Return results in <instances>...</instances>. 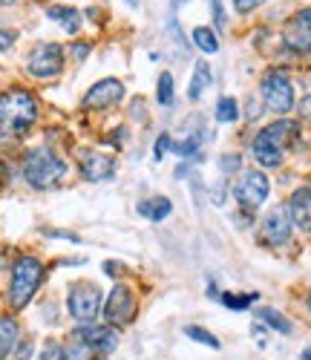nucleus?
<instances>
[{
	"mask_svg": "<svg viewBox=\"0 0 311 360\" xmlns=\"http://www.w3.org/2000/svg\"><path fill=\"white\" fill-rule=\"evenodd\" d=\"M38 118V104L35 98L23 93V89H12V93L0 96V136L15 139L29 133V127Z\"/></svg>",
	"mask_w": 311,
	"mask_h": 360,
	"instance_id": "nucleus-1",
	"label": "nucleus"
},
{
	"mask_svg": "<svg viewBox=\"0 0 311 360\" xmlns=\"http://www.w3.org/2000/svg\"><path fill=\"white\" fill-rule=\"evenodd\" d=\"M23 176H26V182L32 188L46 191V188H55L61 179L67 176V165H64V159H58L52 150L38 147V150H29V153H26Z\"/></svg>",
	"mask_w": 311,
	"mask_h": 360,
	"instance_id": "nucleus-2",
	"label": "nucleus"
},
{
	"mask_svg": "<svg viewBox=\"0 0 311 360\" xmlns=\"http://www.w3.org/2000/svg\"><path fill=\"white\" fill-rule=\"evenodd\" d=\"M297 136V124L294 122H277L271 127H265L257 139H254V159L262 167H277L283 162L286 147L294 141Z\"/></svg>",
	"mask_w": 311,
	"mask_h": 360,
	"instance_id": "nucleus-3",
	"label": "nucleus"
},
{
	"mask_svg": "<svg viewBox=\"0 0 311 360\" xmlns=\"http://www.w3.org/2000/svg\"><path fill=\"white\" fill-rule=\"evenodd\" d=\"M44 280V265L38 257H20L12 265V285H9V303L15 309H23L35 297L38 285Z\"/></svg>",
	"mask_w": 311,
	"mask_h": 360,
	"instance_id": "nucleus-4",
	"label": "nucleus"
},
{
	"mask_svg": "<svg viewBox=\"0 0 311 360\" xmlns=\"http://www.w3.org/2000/svg\"><path fill=\"white\" fill-rule=\"evenodd\" d=\"M67 306H70V314L78 323H92L99 317V309H101V291L92 283H78L70 291Z\"/></svg>",
	"mask_w": 311,
	"mask_h": 360,
	"instance_id": "nucleus-5",
	"label": "nucleus"
},
{
	"mask_svg": "<svg viewBox=\"0 0 311 360\" xmlns=\"http://www.w3.org/2000/svg\"><path fill=\"white\" fill-rule=\"evenodd\" d=\"M64 67V49L58 44H38L26 58V70L35 78H52Z\"/></svg>",
	"mask_w": 311,
	"mask_h": 360,
	"instance_id": "nucleus-6",
	"label": "nucleus"
},
{
	"mask_svg": "<svg viewBox=\"0 0 311 360\" xmlns=\"http://www.w3.org/2000/svg\"><path fill=\"white\" fill-rule=\"evenodd\" d=\"M262 98H265L268 110H274V112H288V110L294 107V86H291V81H288L283 72L271 70V72L262 78Z\"/></svg>",
	"mask_w": 311,
	"mask_h": 360,
	"instance_id": "nucleus-7",
	"label": "nucleus"
},
{
	"mask_svg": "<svg viewBox=\"0 0 311 360\" xmlns=\"http://www.w3.org/2000/svg\"><path fill=\"white\" fill-rule=\"evenodd\" d=\"M268 176H262L260 170H248L242 179H239V185H236V199L242 207H248V211H254V207H260L265 199H268Z\"/></svg>",
	"mask_w": 311,
	"mask_h": 360,
	"instance_id": "nucleus-8",
	"label": "nucleus"
},
{
	"mask_svg": "<svg viewBox=\"0 0 311 360\" xmlns=\"http://www.w3.org/2000/svg\"><path fill=\"white\" fill-rule=\"evenodd\" d=\"M291 231H294V222H291V214L286 205L271 207L268 217L262 219V236L271 245H286L291 239Z\"/></svg>",
	"mask_w": 311,
	"mask_h": 360,
	"instance_id": "nucleus-9",
	"label": "nucleus"
},
{
	"mask_svg": "<svg viewBox=\"0 0 311 360\" xmlns=\"http://www.w3.org/2000/svg\"><path fill=\"white\" fill-rule=\"evenodd\" d=\"M104 317L113 323V326H121V323H130L136 317V300L130 294L127 285H115L107 297V306H104Z\"/></svg>",
	"mask_w": 311,
	"mask_h": 360,
	"instance_id": "nucleus-10",
	"label": "nucleus"
},
{
	"mask_svg": "<svg viewBox=\"0 0 311 360\" xmlns=\"http://www.w3.org/2000/svg\"><path fill=\"white\" fill-rule=\"evenodd\" d=\"M121 98H124V84L115 78H104V81L89 86V93L84 96V107L87 110H107V107H115Z\"/></svg>",
	"mask_w": 311,
	"mask_h": 360,
	"instance_id": "nucleus-11",
	"label": "nucleus"
},
{
	"mask_svg": "<svg viewBox=\"0 0 311 360\" xmlns=\"http://www.w3.org/2000/svg\"><path fill=\"white\" fill-rule=\"evenodd\" d=\"M115 173V162L104 153H96V150H84L81 153V176L87 182H107Z\"/></svg>",
	"mask_w": 311,
	"mask_h": 360,
	"instance_id": "nucleus-12",
	"label": "nucleus"
},
{
	"mask_svg": "<svg viewBox=\"0 0 311 360\" xmlns=\"http://www.w3.org/2000/svg\"><path fill=\"white\" fill-rule=\"evenodd\" d=\"M286 44L297 52H311V9L294 15L286 26Z\"/></svg>",
	"mask_w": 311,
	"mask_h": 360,
	"instance_id": "nucleus-13",
	"label": "nucleus"
},
{
	"mask_svg": "<svg viewBox=\"0 0 311 360\" xmlns=\"http://www.w3.org/2000/svg\"><path fill=\"white\" fill-rule=\"evenodd\" d=\"M75 335L92 352H101V354H107V352H113L118 346V332H115L113 326H87V328H78Z\"/></svg>",
	"mask_w": 311,
	"mask_h": 360,
	"instance_id": "nucleus-14",
	"label": "nucleus"
},
{
	"mask_svg": "<svg viewBox=\"0 0 311 360\" xmlns=\"http://www.w3.org/2000/svg\"><path fill=\"white\" fill-rule=\"evenodd\" d=\"M288 214L300 231H311V188L294 191V196L288 202Z\"/></svg>",
	"mask_w": 311,
	"mask_h": 360,
	"instance_id": "nucleus-15",
	"label": "nucleus"
},
{
	"mask_svg": "<svg viewBox=\"0 0 311 360\" xmlns=\"http://www.w3.org/2000/svg\"><path fill=\"white\" fill-rule=\"evenodd\" d=\"M20 343V328L15 317H0V360H6Z\"/></svg>",
	"mask_w": 311,
	"mask_h": 360,
	"instance_id": "nucleus-16",
	"label": "nucleus"
},
{
	"mask_svg": "<svg viewBox=\"0 0 311 360\" xmlns=\"http://www.w3.org/2000/svg\"><path fill=\"white\" fill-rule=\"evenodd\" d=\"M170 211H173V205H170V199H165V196H156V199H147V202L139 205V214L147 217L150 222H162V219H167Z\"/></svg>",
	"mask_w": 311,
	"mask_h": 360,
	"instance_id": "nucleus-17",
	"label": "nucleus"
},
{
	"mask_svg": "<svg viewBox=\"0 0 311 360\" xmlns=\"http://www.w3.org/2000/svg\"><path fill=\"white\" fill-rule=\"evenodd\" d=\"M49 20L61 23L70 35H75L78 29H81V15H78L75 9H70V6H52V9H49Z\"/></svg>",
	"mask_w": 311,
	"mask_h": 360,
	"instance_id": "nucleus-18",
	"label": "nucleus"
},
{
	"mask_svg": "<svg viewBox=\"0 0 311 360\" xmlns=\"http://www.w3.org/2000/svg\"><path fill=\"white\" fill-rule=\"evenodd\" d=\"M208 86H210V67H208L205 61H199V64H196V70H193V81H191V89H188L191 101L202 98Z\"/></svg>",
	"mask_w": 311,
	"mask_h": 360,
	"instance_id": "nucleus-19",
	"label": "nucleus"
},
{
	"mask_svg": "<svg viewBox=\"0 0 311 360\" xmlns=\"http://www.w3.org/2000/svg\"><path fill=\"white\" fill-rule=\"evenodd\" d=\"M257 317H260L268 328H277L279 335H288V332H291V323H288L283 314H279V311H274V309H262Z\"/></svg>",
	"mask_w": 311,
	"mask_h": 360,
	"instance_id": "nucleus-20",
	"label": "nucleus"
},
{
	"mask_svg": "<svg viewBox=\"0 0 311 360\" xmlns=\"http://www.w3.org/2000/svg\"><path fill=\"white\" fill-rule=\"evenodd\" d=\"M193 44H196L202 52H216V49H220V41H216L213 29H208V26H196V29H193Z\"/></svg>",
	"mask_w": 311,
	"mask_h": 360,
	"instance_id": "nucleus-21",
	"label": "nucleus"
},
{
	"mask_svg": "<svg viewBox=\"0 0 311 360\" xmlns=\"http://www.w3.org/2000/svg\"><path fill=\"white\" fill-rule=\"evenodd\" d=\"M199 141H202V133H193L191 139H184V141H176L173 144V153L182 156V159H191L199 153Z\"/></svg>",
	"mask_w": 311,
	"mask_h": 360,
	"instance_id": "nucleus-22",
	"label": "nucleus"
},
{
	"mask_svg": "<svg viewBox=\"0 0 311 360\" xmlns=\"http://www.w3.org/2000/svg\"><path fill=\"white\" fill-rule=\"evenodd\" d=\"M64 354H67V360H89V357H92V349L72 332V340H70V346L64 349Z\"/></svg>",
	"mask_w": 311,
	"mask_h": 360,
	"instance_id": "nucleus-23",
	"label": "nucleus"
},
{
	"mask_svg": "<svg viewBox=\"0 0 311 360\" xmlns=\"http://www.w3.org/2000/svg\"><path fill=\"white\" fill-rule=\"evenodd\" d=\"M216 118H220L222 124H231L239 118V110H236V101L234 98H220V104H216Z\"/></svg>",
	"mask_w": 311,
	"mask_h": 360,
	"instance_id": "nucleus-24",
	"label": "nucleus"
},
{
	"mask_svg": "<svg viewBox=\"0 0 311 360\" xmlns=\"http://www.w3.org/2000/svg\"><path fill=\"white\" fill-rule=\"evenodd\" d=\"M184 335H188L191 340H196V343H205V346H210V349H220V346H222V343L216 340L210 332H205V328H199V326H188V328H184Z\"/></svg>",
	"mask_w": 311,
	"mask_h": 360,
	"instance_id": "nucleus-25",
	"label": "nucleus"
},
{
	"mask_svg": "<svg viewBox=\"0 0 311 360\" xmlns=\"http://www.w3.org/2000/svg\"><path fill=\"white\" fill-rule=\"evenodd\" d=\"M159 104L162 107H167L170 101H173V75L170 72H162V78H159Z\"/></svg>",
	"mask_w": 311,
	"mask_h": 360,
	"instance_id": "nucleus-26",
	"label": "nucleus"
},
{
	"mask_svg": "<svg viewBox=\"0 0 311 360\" xmlns=\"http://www.w3.org/2000/svg\"><path fill=\"white\" fill-rule=\"evenodd\" d=\"M254 300H257V294H248V297H231V294H225L222 303H225L228 309H245V306H251Z\"/></svg>",
	"mask_w": 311,
	"mask_h": 360,
	"instance_id": "nucleus-27",
	"label": "nucleus"
},
{
	"mask_svg": "<svg viewBox=\"0 0 311 360\" xmlns=\"http://www.w3.org/2000/svg\"><path fill=\"white\" fill-rule=\"evenodd\" d=\"M41 360H67V354L58 343H46L44 352H41Z\"/></svg>",
	"mask_w": 311,
	"mask_h": 360,
	"instance_id": "nucleus-28",
	"label": "nucleus"
},
{
	"mask_svg": "<svg viewBox=\"0 0 311 360\" xmlns=\"http://www.w3.org/2000/svg\"><path fill=\"white\" fill-rule=\"evenodd\" d=\"M15 38H18V32H15V29H6V26H0V52L12 49V46H15Z\"/></svg>",
	"mask_w": 311,
	"mask_h": 360,
	"instance_id": "nucleus-29",
	"label": "nucleus"
},
{
	"mask_svg": "<svg viewBox=\"0 0 311 360\" xmlns=\"http://www.w3.org/2000/svg\"><path fill=\"white\" fill-rule=\"evenodd\" d=\"M29 354H32V340H20L9 354V360H29Z\"/></svg>",
	"mask_w": 311,
	"mask_h": 360,
	"instance_id": "nucleus-30",
	"label": "nucleus"
},
{
	"mask_svg": "<svg viewBox=\"0 0 311 360\" xmlns=\"http://www.w3.org/2000/svg\"><path fill=\"white\" fill-rule=\"evenodd\" d=\"M239 165H242V159H239V156H225V159H220L222 173H236V170H239Z\"/></svg>",
	"mask_w": 311,
	"mask_h": 360,
	"instance_id": "nucleus-31",
	"label": "nucleus"
},
{
	"mask_svg": "<svg viewBox=\"0 0 311 360\" xmlns=\"http://www.w3.org/2000/svg\"><path fill=\"white\" fill-rule=\"evenodd\" d=\"M167 147H170V136H159V141H156V153H153V159H156V162H162L165 153H167Z\"/></svg>",
	"mask_w": 311,
	"mask_h": 360,
	"instance_id": "nucleus-32",
	"label": "nucleus"
},
{
	"mask_svg": "<svg viewBox=\"0 0 311 360\" xmlns=\"http://www.w3.org/2000/svg\"><path fill=\"white\" fill-rule=\"evenodd\" d=\"M265 0H234V6H236V12L239 15H245V12H251V9H257V6H262Z\"/></svg>",
	"mask_w": 311,
	"mask_h": 360,
	"instance_id": "nucleus-33",
	"label": "nucleus"
},
{
	"mask_svg": "<svg viewBox=\"0 0 311 360\" xmlns=\"http://www.w3.org/2000/svg\"><path fill=\"white\" fill-rule=\"evenodd\" d=\"M210 202H213V205H222V202H225V179L210 188Z\"/></svg>",
	"mask_w": 311,
	"mask_h": 360,
	"instance_id": "nucleus-34",
	"label": "nucleus"
},
{
	"mask_svg": "<svg viewBox=\"0 0 311 360\" xmlns=\"http://www.w3.org/2000/svg\"><path fill=\"white\" fill-rule=\"evenodd\" d=\"M210 6H213V20H216V26H225V9L220 6V0H210Z\"/></svg>",
	"mask_w": 311,
	"mask_h": 360,
	"instance_id": "nucleus-35",
	"label": "nucleus"
},
{
	"mask_svg": "<svg viewBox=\"0 0 311 360\" xmlns=\"http://www.w3.org/2000/svg\"><path fill=\"white\" fill-rule=\"evenodd\" d=\"M87 55H89V44H72V58L75 61H84Z\"/></svg>",
	"mask_w": 311,
	"mask_h": 360,
	"instance_id": "nucleus-36",
	"label": "nucleus"
},
{
	"mask_svg": "<svg viewBox=\"0 0 311 360\" xmlns=\"http://www.w3.org/2000/svg\"><path fill=\"white\" fill-rule=\"evenodd\" d=\"M104 274L115 277V274H118V262H104Z\"/></svg>",
	"mask_w": 311,
	"mask_h": 360,
	"instance_id": "nucleus-37",
	"label": "nucleus"
},
{
	"mask_svg": "<svg viewBox=\"0 0 311 360\" xmlns=\"http://www.w3.org/2000/svg\"><path fill=\"white\" fill-rule=\"evenodd\" d=\"M300 112H303L305 118H311V96H308V98H303V107H300Z\"/></svg>",
	"mask_w": 311,
	"mask_h": 360,
	"instance_id": "nucleus-38",
	"label": "nucleus"
},
{
	"mask_svg": "<svg viewBox=\"0 0 311 360\" xmlns=\"http://www.w3.org/2000/svg\"><path fill=\"white\" fill-rule=\"evenodd\" d=\"M300 360H311V349H305V352L300 354Z\"/></svg>",
	"mask_w": 311,
	"mask_h": 360,
	"instance_id": "nucleus-39",
	"label": "nucleus"
},
{
	"mask_svg": "<svg viewBox=\"0 0 311 360\" xmlns=\"http://www.w3.org/2000/svg\"><path fill=\"white\" fill-rule=\"evenodd\" d=\"M127 4H130V6H139V0H127Z\"/></svg>",
	"mask_w": 311,
	"mask_h": 360,
	"instance_id": "nucleus-40",
	"label": "nucleus"
},
{
	"mask_svg": "<svg viewBox=\"0 0 311 360\" xmlns=\"http://www.w3.org/2000/svg\"><path fill=\"white\" fill-rule=\"evenodd\" d=\"M173 4H188V0H173Z\"/></svg>",
	"mask_w": 311,
	"mask_h": 360,
	"instance_id": "nucleus-41",
	"label": "nucleus"
},
{
	"mask_svg": "<svg viewBox=\"0 0 311 360\" xmlns=\"http://www.w3.org/2000/svg\"><path fill=\"white\" fill-rule=\"evenodd\" d=\"M0 4H15V0H0Z\"/></svg>",
	"mask_w": 311,
	"mask_h": 360,
	"instance_id": "nucleus-42",
	"label": "nucleus"
},
{
	"mask_svg": "<svg viewBox=\"0 0 311 360\" xmlns=\"http://www.w3.org/2000/svg\"><path fill=\"white\" fill-rule=\"evenodd\" d=\"M308 306H311V297H308Z\"/></svg>",
	"mask_w": 311,
	"mask_h": 360,
	"instance_id": "nucleus-43",
	"label": "nucleus"
}]
</instances>
